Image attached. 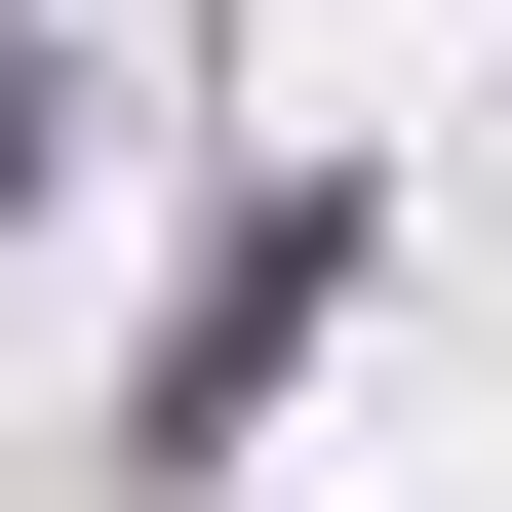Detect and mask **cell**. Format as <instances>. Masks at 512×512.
<instances>
[{"instance_id":"6da1fadb","label":"cell","mask_w":512,"mask_h":512,"mask_svg":"<svg viewBox=\"0 0 512 512\" xmlns=\"http://www.w3.org/2000/svg\"><path fill=\"white\" fill-rule=\"evenodd\" d=\"M316 276H355V197H237V237H197V316H158V473L237 434L276 355H316Z\"/></svg>"}]
</instances>
